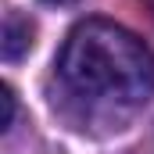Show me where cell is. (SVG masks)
I'll list each match as a JSON object with an SVG mask.
<instances>
[{"mask_svg": "<svg viewBox=\"0 0 154 154\" xmlns=\"http://www.w3.org/2000/svg\"><path fill=\"white\" fill-rule=\"evenodd\" d=\"M61 79L93 100L147 104L154 93V54L136 32L108 18H86L68 32L57 54Z\"/></svg>", "mask_w": 154, "mask_h": 154, "instance_id": "1", "label": "cell"}, {"mask_svg": "<svg viewBox=\"0 0 154 154\" xmlns=\"http://www.w3.org/2000/svg\"><path fill=\"white\" fill-rule=\"evenodd\" d=\"M32 36H36L32 18H29V14H22V11H11V14L4 18V39H0L4 57H7V61L25 57V54L32 50Z\"/></svg>", "mask_w": 154, "mask_h": 154, "instance_id": "2", "label": "cell"}, {"mask_svg": "<svg viewBox=\"0 0 154 154\" xmlns=\"http://www.w3.org/2000/svg\"><path fill=\"white\" fill-rule=\"evenodd\" d=\"M0 100H4L0 129H11V122H14V90H11V86H0Z\"/></svg>", "mask_w": 154, "mask_h": 154, "instance_id": "3", "label": "cell"}, {"mask_svg": "<svg viewBox=\"0 0 154 154\" xmlns=\"http://www.w3.org/2000/svg\"><path fill=\"white\" fill-rule=\"evenodd\" d=\"M47 4H72V0H47Z\"/></svg>", "mask_w": 154, "mask_h": 154, "instance_id": "4", "label": "cell"}, {"mask_svg": "<svg viewBox=\"0 0 154 154\" xmlns=\"http://www.w3.org/2000/svg\"><path fill=\"white\" fill-rule=\"evenodd\" d=\"M151 4H154V0H151Z\"/></svg>", "mask_w": 154, "mask_h": 154, "instance_id": "5", "label": "cell"}]
</instances>
